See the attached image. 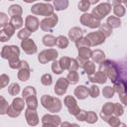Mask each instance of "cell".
<instances>
[{
    "label": "cell",
    "instance_id": "10",
    "mask_svg": "<svg viewBox=\"0 0 127 127\" xmlns=\"http://www.w3.org/2000/svg\"><path fill=\"white\" fill-rule=\"evenodd\" d=\"M64 104L67 107L68 113L70 115H74L75 116L80 111V109H79V107H78V105L76 103V99L73 96H71V95H67V96L64 97Z\"/></svg>",
    "mask_w": 127,
    "mask_h": 127
},
{
    "label": "cell",
    "instance_id": "15",
    "mask_svg": "<svg viewBox=\"0 0 127 127\" xmlns=\"http://www.w3.org/2000/svg\"><path fill=\"white\" fill-rule=\"evenodd\" d=\"M112 115H113V103H111V102L104 103L101 108V111H100V117L102 118V120L107 122L109 117Z\"/></svg>",
    "mask_w": 127,
    "mask_h": 127
},
{
    "label": "cell",
    "instance_id": "24",
    "mask_svg": "<svg viewBox=\"0 0 127 127\" xmlns=\"http://www.w3.org/2000/svg\"><path fill=\"white\" fill-rule=\"evenodd\" d=\"M83 70L84 72L89 76V75H92L94 72H95V64L93 62L91 61H86L85 64H83Z\"/></svg>",
    "mask_w": 127,
    "mask_h": 127
},
{
    "label": "cell",
    "instance_id": "44",
    "mask_svg": "<svg viewBox=\"0 0 127 127\" xmlns=\"http://www.w3.org/2000/svg\"><path fill=\"white\" fill-rule=\"evenodd\" d=\"M41 82H42V84H44V85H46V86L51 85V84L53 83V77H52V75H51L50 73H45V74H43L42 77H41Z\"/></svg>",
    "mask_w": 127,
    "mask_h": 127
},
{
    "label": "cell",
    "instance_id": "48",
    "mask_svg": "<svg viewBox=\"0 0 127 127\" xmlns=\"http://www.w3.org/2000/svg\"><path fill=\"white\" fill-rule=\"evenodd\" d=\"M107 123L111 126V127H117L121 122H120V119H119V117H117V116H114V115H112V116H110L109 117V119L107 120Z\"/></svg>",
    "mask_w": 127,
    "mask_h": 127
},
{
    "label": "cell",
    "instance_id": "17",
    "mask_svg": "<svg viewBox=\"0 0 127 127\" xmlns=\"http://www.w3.org/2000/svg\"><path fill=\"white\" fill-rule=\"evenodd\" d=\"M42 122L43 124H52L55 127H58L61 125L62 120L59 115H52V114H46L42 117Z\"/></svg>",
    "mask_w": 127,
    "mask_h": 127
},
{
    "label": "cell",
    "instance_id": "33",
    "mask_svg": "<svg viewBox=\"0 0 127 127\" xmlns=\"http://www.w3.org/2000/svg\"><path fill=\"white\" fill-rule=\"evenodd\" d=\"M30 71H31L30 68H22V69H19V71H18V78L21 81L28 80L30 78Z\"/></svg>",
    "mask_w": 127,
    "mask_h": 127
},
{
    "label": "cell",
    "instance_id": "7",
    "mask_svg": "<svg viewBox=\"0 0 127 127\" xmlns=\"http://www.w3.org/2000/svg\"><path fill=\"white\" fill-rule=\"evenodd\" d=\"M57 24H58V16L54 13L51 16L44 18L40 22V28L45 32H52V30Z\"/></svg>",
    "mask_w": 127,
    "mask_h": 127
},
{
    "label": "cell",
    "instance_id": "1",
    "mask_svg": "<svg viewBox=\"0 0 127 127\" xmlns=\"http://www.w3.org/2000/svg\"><path fill=\"white\" fill-rule=\"evenodd\" d=\"M1 57L9 61V66L13 69H18L20 65V49L17 46H4L1 50Z\"/></svg>",
    "mask_w": 127,
    "mask_h": 127
},
{
    "label": "cell",
    "instance_id": "13",
    "mask_svg": "<svg viewBox=\"0 0 127 127\" xmlns=\"http://www.w3.org/2000/svg\"><path fill=\"white\" fill-rule=\"evenodd\" d=\"M113 89L115 92H117L119 94L121 102L125 105L126 104V99H125V97H126V83H125V80H119V81L115 82Z\"/></svg>",
    "mask_w": 127,
    "mask_h": 127
},
{
    "label": "cell",
    "instance_id": "18",
    "mask_svg": "<svg viewBox=\"0 0 127 127\" xmlns=\"http://www.w3.org/2000/svg\"><path fill=\"white\" fill-rule=\"evenodd\" d=\"M83 37V31L79 27H73L68 31V40L76 42Z\"/></svg>",
    "mask_w": 127,
    "mask_h": 127
},
{
    "label": "cell",
    "instance_id": "43",
    "mask_svg": "<svg viewBox=\"0 0 127 127\" xmlns=\"http://www.w3.org/2000/svg\"><path fill=\"white\" fill-rule=\"evenodd\" d=\"M32 33L28 30V29H26V28H24V29H21L19 32H18V34H17V37L20 39V40H26V39H29V37H30V35H31Z\"/></svg>",
    "mask_w": 127,
    "mask_h": 127
},
{
    "label": "cell",
    "instance_id": "20",
    "mask_svg": "<svg viewBox=\"0 0 127 127\" xmlns=\"http://www.w3.org/2000/svg\"><path fill=\"white\" fill-rule=\"evenodd\" d=\"M90 59L92 60L91 62L95 63V64H100L102 63L103 61H105V54L103 51L101 50H94L91 52V57Z\"/></svg>",
    "mask_w": 127,
    "mask_h": 127
},
{
    "label": "cell",
    "instance_id": "37",
    "mask_svg": "<svg viewBox=\"0 0 127 127\" xmlns=\"http://www.w3.org/2000/svg\"><path fill=\"white\" fill-rule=\"evenodd\" d=\"M70 59L69 57H62L59 61V64H60V66L63 70H65V69H68V66H69V64H70Z\"/></svg>",
    "mask_w": 127,
    "mask_h": 127
},
{
    "label": "cell",
    "instance_id": "21",
    "mask_svg": "<svg viewBox=\"0 0 127 127\" xmlns=\"http://www.w3.org/2000/svg\"><path fill=\"white\" fill-rule=\"evenodd\" d=\"M74 95L77 99H85L89 94H88V88L84 85H79L77 87H75L74 89Z\"/></svg>",
    "mask_w": 127,
    "mask_h": 127
},
{
    "label": "cell",
    "instance_id": "45",
    "mask_svg": "<svg viewBox=\"0 0 127 127\" xmlns=\"http://www.w3.org/2000/svg\"><path fill=\"white\" fill-rule=\"evenodd\" d=\"M90 7V3L88 0H81L78 3V10L81 12H86Z\"/></svg>",
    "mask_w": 127,
    "mask_h": 127
},
{
    "label": "cell",
    "instance_id": "8",
    "mask_svg": "<svg viewBox=\"0 0 127 127\" xmlns=\"http://www.w3.org/2000/svg\"><path fill=\"white\" fill-rule=\"evenodd\" d=\"M80 23L83 26H86V27L91 28V29L98 28L101 24V22L99 20L95 19L91 14H88V13H83L80 16Z\"/></svg>",
    "mask_w": 127,
    "mask_h": 127
},
{
    "label": "cell",
    "instance_id": "54",
    "mask_svg": "<svg viewBox=\"0 0 127 127\" xmlns=\"http://www.w3.org/2000/svg\"><path fill=\"white\" fill-rule=\"evenodd\" d=\"M8 16L7 14L0 12V27H5L8 24Z\"/></svg>",
    "mask_w": 127,
    "mask_h": 127
},
{
    "label": "cell",
    "instance_id": "47",
    "mask_svg": "<svg viewBox=\"0 0 127 127\" xmlns=\"http://www.w3.org/2000/svg\"><path fill=\"white\" fill-rule=\"evenodd\" d=\"M88 94L89 96H91L92 98H96L99 95V88L97 85L93 84L88 88Z\"/></svg>",
    "mask_w": 127,
    "mask_h": 127
},
{
    "label": "cell",
    "instance_id": "32",
    "mask_svg": "<svg viewBox=\"0 0 127 127\" xmlns=\"http://www.w3.org/2000/svg\"><path fill=\"white\" fill-rule=\"evenodd\" d=\"M125 12H126V10H125V7L122 5V3L113 6V13L115 14V17H117V18L123 17L125 15Z\"/></svg>",
    "mask_w": 127,
    "mask_h": 127
},
{
    "label": "cell",
    "instance_id": "9",
    "mask_svg": "<svg viewBox=\"0 0 127 127\" xmlns=\"http://www.w3.org/2000/svg\"><path fill=\"white\" fill-rule=\"evenodd\" d=\"M85 38L88 40L89 44H90V47H95V46H99L101 44H103L105 42V37L99 32V31H96V32H91V33H88Z\"/></svg>",
    "mask_w": 127,
    "mask_h": 127
},
{
    "label": "cell",
    "instance_id": "40",
    "mask_svg": "<svg viewBox=\"0 0 127 127\" xmlns=\"http://www.w3.org/2000/svg\"><path fill=\"white\" fill-rule=\"evenodd\" d=\"M124 113V108L120 103H113V115L114 116H121Z\"/></svg>",
    "mask_w": 127,
    "mask_h": 127
},
{
    "label": "cell",
    "instance_id": "26",
    "mask_svg": "<svg viewBox=\"0 0 127 127\" xmlns=\"http://www.w3.org/2000/svg\"><path fill=\"white\" fill-rule=\"evenodd\" d=\"M68 44H69V40L66 37H64V36H62L61 35V36H59V37L56 38V45L60 49H65V48H67Z\"/></svg>",
    "mask_w": 127,
    "mask_h": 127
},
{
    "label": "cell",
    "instance_id": "29",
    "mask_svg": "<svg viewBox=\"0 0 127 127\" xmlns=\"http://www.w3.org/2000/svg\"><path fill=\"white\" fill-rule=\"evenodd\" d=\"M43 41V44L46 46V47H54L56 45V37H54L53 35H45L42 39Z\"/></svg>",
    "mask_w": 127,
    "mask_h": 127
},
{
    "label": "cell",
    "instance_id": "51",
    "mask_svg": "<svg viewBox=\"0 0 127 127\" xmlns=\"http://www.w3.org/2000/svg\"><path fill=\"white\" fill-rule=\"evenodd\" d=\"M3 31H4L10 38L15 34V28H14L10 23H8L5 27H3Z\"/></svg>",
    "mask_w": 127,
    "mask_h": 127
},
{
    "label": "cell",
    "instance_id": "25",
    "mask_svg": "<svg viewBox=\"0 0 127 127\" xmlns=\"http://www.w3.org/2000/svg\"><path fill=\"white\" fill-rule=\"evenodd\" d=\"M11 106H12L14 109H16V110H18V111L21 112V111L24 109V107H25V101H24V99L21 98V97H16V98L13 99Z\"/></svg>",
    "mask_w": 127,
    "mask_h": 127
},
{
    "label": "cell",
    "instance_id": "34",
    "mask_svg": "<svg viewBox=\"0 0 127 127\" xmlns=\"http://www.w3.org/2000/svg\"><path fill=\"white\" fill-rule=\"evenodd\" d=\"M36 93H37V91H36L35 87H33L31 85H28L24 88V90L22 92V95H23V98L26 99L30 96H36Z\"/></svg>",
    "mask_w": 127,
    "mask_h": 127
},
{
    "label": "cell",
    "instance_id": "59",
    "mask_svg": "<svg viewBox=\"0 0 127 127\" xmlns=\"http://www.w3.org/2000/svg\"><path fill=\"white\" fill-rule=\"evenodd\" d=\"M70 127H79V125H77L76 123H71L70 124Z\"/></svg>",
    "mask_w": 127,
    "mask_h": 127
},
{
    "label": "cell",
    "instance_id": "56",
    "mask_svg": "<svg viewBox=\"0 0 127 127\" xmlns=\"http://www.w3.org/2000/svg\"><path fill=\"white\" fill-rule=\"evenodd\" d=\"M9 40H10V37L3 30H0V42H7Z\"/></svg>",
    "mask_w": 127,
    "mask_h": 127
},
{
    "label": "cell",
    "instance_id": "27",
    "mask_svg": "<svg viewBox=\"0 0 127 127\" xmlns=\"http://www.w3.org/2000/svg\"><path fill=\"white\" fill-rule=\"evenodd\" d=\"M54 4V9H56L57 11H62L67 8L68 6V1L67 0H55L53 2Z\"/></svg>",
    "mask_w": 127,
    "mask_h": 127
},
{
    "label": "cell",
    "instance_id": "61",
    "mask_svg": "<svg viewBox=\"0 0 127 127\" xmlns=\"http://www.w3.org/2000/svg\"><path fill=\"white\" fill-rule=\"evenodd\" d=\"M0 89H1V88H0Z\"/></svg>",
    "mask_w": 127,
    "mask_h": 127
},
{
    "label": "cell",
    "instance_id": "46",
    "mask_svg": "<svg viewBox=\"0 0 127 127\" xmlns=\"http://www.w3.org/2000/svg\"><path fill=\"white\" fill-rule=\"evenodd\" d=\"M75 46H76L77 49L82 48V47H87V48H89V47H90V44H89L88 40H87L85 37H82L81 39H79L78 41L75 42Z\"/></svg>",
    "mask_w": 127,
    "mask_h": 127
},
{
    "label": "cell",
    "instance_id": "53",
    "mask_svg": "<svg viewBox=\"0 0 127 127\" xmlns=\"http://www.w3.org/2000/svg\"><path fill=\"white\" fill-rule=\"evenodd\" d=\"M78 64L76 62L75 59H70V64H69V66H68V70L69 71H76L78 69Z\"/></svg>",
    "mask_w": 127,
    "mask_h": 127
},
{
    "label": "cell",
    "instance_id": "14",
    "mask_svg": "<svg viewBox=\"0 0 127 127\" xmlns=\"http://www.w3.org/2000/svg\"><path fill=\"white\" fill-rule=\"evenodd\" d=\"M25 26H26L25 27L26 29H28L31 33H33V32H36L39 29V27H40V21H39V19L37 17L32 16V15H29L25 19Z\"/></svg>",
    "mask_w": 127,
    "mask_h": 127
},
{
    "label": "cell",
    "instance_id": "12",
    "mask_svg": "<svg viewBox=\"0 0 127 127\" xmlns=\"http://www.w3.org/2000/svg\"><path fill=\"white\" fill-rule=\"evenodd\" d=\"M21 48L27 55H34L37 53V46L32 39H26L21 42Z\"/></svg>",
    "mask_w": 127,
    "mask_h": 127
},
{
    "label": "cell",
    "instance_id": "52",
    "mask_svg": "<svg viewBox=\"0 0 127 127\" xmlns=\"http://www.w3.org/2000/svg\"><path fill=\"white\" fill-rule=\"evenodd\" d=\"M20 114H21V112H20V111H18V110H16V109H14V108H13L11 105L8 107V110H7V115H8L9 117L16 118V117H18Z\"/></svg>",
    "mask_w": 127,
    "mask_h": 127
},
{
    "label": "cell",
    "instance_id": "35",
    "mask_svg": "<svg viewBox=\"0 0 127 127\" xmlns=\"http://www.w3.org/2000/svg\"><path fill=\"white\" fill-rule=\"evenodd\" d=\"M65 78L67 79L69 84H75L79 80V75H78L77 71H69Z\"/></svg>",
    "mask_w": 127,
    "mask_h": 127
},
{
    "label": "cell",
    "instance_id": "36",
    "mask_svg": "<svg viewBox=\"0 0 127 127\" xmlns=\"http://www.w3.org/2000/svg\"><path fill=\"white\" fill-rule=\"evenodd\" d=\"M99 28V32L105 37V38H107V37H109L110 35H111V33H112V29L105 23V24H100V26L98 27Z\"/></svg>",
    "mask_w": 127,
    "mask_h": 127
},
{
    "label": "cell",
    "instance_id": "22",
    "mask_svg": "<svg viewBox=\"0 0 127 127\" xmlns=\"http://www.w3.org/2000/svg\"><path fill=\"white\" fill-rule=\"evenodd\" d=\"M77 52H78V58L83 60V61H89L90 57H91V50L87 47H82V48H79L77 49Z\"/></svg>",
    "mask_w": 127,
    "mask_h": 127
},
{
    "label": "cell",
    "instance_id": "57",
    "mask_svg": "<svg viewBox=\"0 0 127 127\" xmlns=\"http://www.w3.org/2000/svg\"><path fill=\"white\" fill-rule=\"evenodd\" d=\"M61 127H70V123L67 121H64V122L61 123Z\"/></svg>",
    "mask_w": 127,
    "mask_h": 127
},
{
    "label": "cell",
    "instance_id": "31",
    "mask_svg": "<svg viewBox=\"0 0 127 127\" xmlns=\"http://www.w3.org/2000/svg\"><path fill=\"white\" fill-rule=\"evenodd\" d=\"M9 23L16 29H20L22 26H23V18L21 16H14V17H11Z\"/></svg>",
    "mask_w": 127,
    "mask_h": 127
},
{
    "label": "cell",
    "instance_id": "30",
    "mask_svg": "<svg viewBox=\"0 0 127 127\" xmlns=\"http://www.w3.org/2000/svg\"><path fill=\"white\" fill-rule=\"evenodd\" d=\"M28 106V109L30 110H36L38 107V99L36 96H30L28 98H26V102H25Z\"/></svg>",
    "mask_w": 127,
    "mask_h": 127
},
{
    "label": "cell",
    "instance_id": "42",
    "mask_svg": "<svg viewBox=\"0 0 127 127\" xmlns=\"http://www.w3.org/2000/svg\"><path fill=\"white\" fill-rule=\"evenodd\" d=\"M114 89H113V87L112 86H109V85H107V86H105L103 89H102V94H103V96L105 97V98H112L113 97V95H114Z\"/></svg>",
    "mask_w": 127,
    "mask_h": 127
},
{
    "label": "cell",
    "instance_id": "4",
    "mask_svg": "<svg viewBox=\"0 0 127 127\" xmlns=\"http://www.w3.org/2000/svg\"><path fill=\"white\" fill-rule=\"evenodd\" d=\"M54 7L50 3H36L31 7V12L34 15L49 17L54 14Z\"/></svg>",
    "mask_w": 127,
    "mask_h": 127
},
{
    "label": "cell",
    "instance_id": "23",
    "mask_svg": "<svg viewBox=\"0 0 127 127\" xmlns=\"http://www.w3.org/2000/svg\"><path fill=\"white\" fill-rule=\"evenodd\" d=\"M23 13V9L20 5L18 4H13L9 7L8 9V14L11 16V17H14V16H21Z\"/></svg>",
    "mask_w": 127,
    "mask_h": 127
},
{
    "label": "cell",
    "instance_id": "28",
    "mask_svg": "<svg viewBox=\"0 0 127 127\" xmlns=\"http://www.w3.org/2000/svg\"><path fill=\"white\" fill-rule=\"evenodd\" d=\"M106 24H107L111 29H113V28H119L120 25H121V21H120L119 18H117V17H115V16H109V17L107 18Z\"/></svg>",
    "mask_w": 127,
    "mask_h": 127
},
{
    "label": "cell",
    "instance_id": "11",
    "mask_svg": "<svg viewBox=\"0 0 127 127\" xmlns=\"http://www.w3.org/2000/svg\"><path fill=\"white\" fill-rule=\"evenodd\" d=\"M68 81L66 78L64 77H60L57 82H56V85H55V88H54V91L57 95H64L65 92H66V89L68 87Z\"/></svg>",
    "mask_w": 127,
    "mask_h": 127
},
{
    "label": "cell",
    "instance_id": "6",
    "mask_svg": "<svg viewBox=\"0 0 127 127\" xmlns=\"http://www.w3.org/2000/svg\"><path fill=\"white\" fill-rule=\"evenodd\" d=\"M59 56V53L55 50V49H48V50H44L42 51L39 56H38V61L40 62V64H48L49 62H54L57 60Z\"/></svg>",
    "mask_w": 127,
    "mask_h": 127
},
{
    "label": "cell",
    "instance_id": "2",
    "mask_svg": "<svg viewBox=\"0 0 127 127\" xmlns=\"http://www.w3.org/2000/svg\"><path fill=\"white\" fill-rule=\"evenodd\" d=\"M99 70L103 71L113 83L119 81V80H124L120 78V70H119V65L117 63L110 61V60H105L102 63L99 64Z\"/></svg>",
    "mask_w": 127,
    "mask_h": 127
},
{
    "label": "cell",
    "instance_id": "41",
    "mask_svg": "<svg viewBox=\"0 0 127 127\" xmlns=\"http://www.w3.org/2000/svg\"><path fill=\"white\" fill-rule=\"evenodd\" d=\"M8 92H9L11 95H13V96L17 95V94L20 92V85H19L18 83H16V82L11 83V84L8 86Z\"/></svg>",
    "mask_w": 127,
    "mask_h": 127
},
{
    "label": "cell",
    "instance_id": "50",
    "mask_svg": "<svg viewBox=\"0 0 127 127\" xmlns=\"http://www.w3.org/2000/svg\"><path fill=\"white\" fill-rule=\"evenodd\" d=\"M9 81H10V78H9V76L7 74H5V73L1 74L0 75V88L6 87L8 85V83H9Z\"/></svg>",
    "mask_w": 127,
    "mask_h": 127
},
{
    "label": "cell",
    "instance_id": "5",
    "mask_svg": "<svg viewBox=\"0 0 127 127\" xmlns=\"http://www.w3.org/2000/svg\"><path fill=\"white\" fill-rule=\"evenodd\" d=\"M111 4L108 3V2H103V3H100L99 5H97L95 8L92 9V12H91V15L97 19V20H101L103 18H105L110 12H111Z\"/></svg>",
    "mask_w": 127,
    "mask_h": 127
},
{
    "label": "cell",
    "instance_id": "16",
    "mask_svg": "<svg viewBox=\"0 0 127 127\" xmlns=\"http://www.w3.org/2000/svg\"><path fill=\"white\" fill-rule=\"evenodd\" d=\"M25 118H26V121H27L28 125H30V126H36V125L39 124V116H38V114L35 110L26 109Z\"/></svg>",
    "mask_w": 127,
    "mask_h": 127
},
{
    "label": "cell",
    "instance_id": "39",
    "mask_svg": "<svg viewBox=\"0 0 127 127\" xmlns=\"http://www.w3.org/2000/svg\"><path fill=\"white\" fill-rule=\"evenodd\" d=\"M85 121L89 124H94L97 122V114L94 111H88L86 112L85 116Z\"/></svg>",
    "mask_w": 127,
    "mask_h": 127
},
{
    "label": "cell",
    "instance_id": "3",
    "mask_svg": "<svg viewBox=\"0 0 127 127\" xmlns=\"http://www.w3.org/2000/svg\"><path fill=\"white\" fill-rule=\"evenodd\" d=\"M41 104L51 113H58L62 110L63 107L62 101L59 98L53 97L49 94H44L41 97Z\"/></svg>",
    "mask_w": 127,
    "mask_h": 127
},
{
    "label": "cell",
    "instance_id": "58",
    "mask_svg": "<svg viewBox=\"0 0 127 127\" xmlns=\"http://www.w3.org/2000/svg\"><path fill=\"white\" fill-rule=\"evenodd\" d=\"M42 127H55V126H53L52 124H43Z\"/></svg>",
    "mask_w": 127,
    "mask_h": 127
},
{
    "label": "cell",
    "instance_id": "60",
    "mask_svg": "<svg viewBox=\"0 0 127 127\" xmlns=\"http://www.w3.org/2000/svg\"><path fill=\"white\" fill-rule=\"evenodd\" d=\"M117 127H126V124H125V123H120Z\"/></svg>",
    "mask_w": 127,
    "mask_h": 127
},
{
    "label": "cell",
    "instance_id": "38",
    "mask_svg": "<svg viewBox=\"0 0 127 127\" xmlns=\"http://www.w3.org/2000/svg\"><path fill=\"white\" fill-rule=\"evenodd\" d=\"M8 107H9L8 101H7L3 96H1V95H0V115L7 114Z\"/></svg>",
    "mask_w": 127,
    "mask_h": 127
},
{
    "label": "cell",
    "instance_id": "19",
    "mask_svg": "<svg viewBox=\"0 0 127 127\" xmlns=\"http://www.w3.org/2000/svg\"><path fill=\"white\" fill-rule=\"evenodd\" d=\"M88 79L91 81V82H95V83H100V84H103L106 82L107 80V77L105 75V73L101 70H98L96 72H94L92 75H89L88 76Z\"/></svg>",
    "mask_w": 127,
    "mask_h": 127
},
{
    "label": "cell",
    "instance_id": "49",
    "mask_svg": "<svg viewBox=\"0 0 127 127\" xmlns=\"http://www.w3.org/2000/svg\"><path fill=\"white\" fill-rule=\"evenodd\" d=\"M52 70H53V72L54 73H56V74H61L64 70L61 68V66H60V64H59V61H54L53 62V64H52Z\"/></svg>",
    "mask_w": 127,
    "mask_h": 127
},
{
    "label": "cell",
    "instance_id": "55",
    "mask_svg": "<svg viewBox=\"0 0 127 127\" xmlns=\"http://www.w3.org/2000/svg\"><path fill=\"white\" fill-rule=\"evenodd\" d=\"M85 116H86V111L85 110H80L76 115L75 118L78 121H85Z\"/></svg>",
    "mask_w": 127,
    "mask_h": 127
}]
</instances>
